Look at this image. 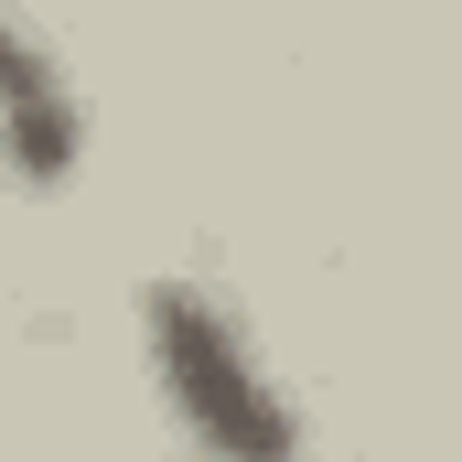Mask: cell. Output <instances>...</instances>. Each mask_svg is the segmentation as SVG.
Listing matches in <instances>:
<instances>
[{
  "instance_id": "obj_1",
  "label": "cell",
  "mask_w": 462,
  "mask_h": 462,
  "mask_svg": "<svg viewBox=\"0 0 462 462\" xmlns=\"http://www.w3.org/2000/svg\"><path fill=\"white\" fill-rule=\"evenodd\" d=\"M151 376L205 462H301V409L280 398V376L258 365L247 323L216 291H194V280L151 291Z\"/></svg>"
},
{
  "instance_id": "obj_2",
  "label": "cell",
  "mask_w": 462,
  "mask_h": 462,
  "mask_svg": "<svg viewBox=\"0 0 462 462\" xmlns=\"http://www.w3.org/2000/svg\"><path fill=\"white\" fill-rule=\"evenodd\" d=\"M0 162H11L22 183H65V172L87 162V108H76L54 43H43L11 0H0Z\"/></svg>"
}]
</instances>
